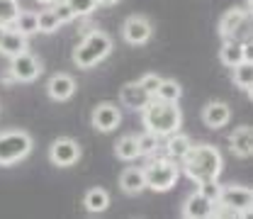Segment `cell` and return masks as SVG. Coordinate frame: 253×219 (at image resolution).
I'll return each mask as SVG.
<instances>
[{
	"mask_svg": "<svg viewBox=\"0 0 253 219\" xmlns=\"http://www.w3.org/2000/svg\"><path fill=\"white\" fill-rule=\"evenodd\" d=\"M37 2H44V5H54V2H59V0H37Z\"/></svg>",
	"mask_w": 253,
	"mask_h": 219,
	"instance_id": "obj_35",
	"label": "cell"
},
{
	"mask_svg": "<svg viewBox=\"0 0 253 219\" xmlns=\"http://www.w3.org/2000/svg\"><path fill=\"white\" fill-rule=\"evenodd\" d=\"M120 188L126 195H139L141 190H146V180H144V171L141 168H126L120 175Z\"/></svg>",
	"mask_w": 253,
	"mask_h": 219,
	"instance_id": "obj_21",
	"label": "cell"
},
{
	"mask_svg": "<svg viewBox=\"0 0 253 219\" xmlns=\"http://www.w3.org/2000/svg\"><path fill=\"white\" fill-rule=\"evenodd\" d=\"M200 192H202L210 202H217V200H219V192H221V185L217 180H205V183H200Z\"/></svg>",
	"mask_w": 253,
	"mask_h": 219,
	"instance_id": "obj_30",
	"label": "cell"
},
{
	"mask_svg": "<svg viewBox=\"0 0 253 219\" xmlns=\"http://www.w3.org/2000/svg\"><path fill=\"white\" fill-rule=\"evenodd\" d=\"M122 122V110L112 102H102L93 110V127L97 131H112Z\"/></svg>",
	"mask_w": 253,
	"mask_h": 219,
	"instance_id": "obj_10",
	"label": "cell"
},
{
	"mask_svg": "<svg viewBox=\"0 0 253 219\" xmlns=\"http://www.w3.org/2000/svg\"><path fill=\"white\" fill-rule=\"evenodd\" d=\"M59 27H61V20L56 17L54 7H49L44 12H37V30L42 32V34H54Z\"/></svg>",
	"mask_w": 253,
	"mask_h": 219,
	"instance_id": "obj_26",
	"label": "cell"
},
{
	"mask_svg": "<svg viewBox=\"0 0 253 219\" xmlns=\"http://www.w3.org/2000/svg\"><path fill=\"white\" fill-rule=\"evenodd\" d=\"M120 0H97V5H117Z\"/></svg>",
	"mask_w": 253,
	"mask_h": 219,
	"instance_id": "obj_34",
	"label": "cell"
},
{
	"mask_svg": "<svg viewBox=\"0 0 253 219\" xmlns=\"http://www.w3.org/2000/svg\"><path fill=\"white\" fill-rule=\"evenodd\" d=\"M136 141H139V154L141 156H151V154H156L161 149V136L154 134V131H149V129L141 136H136Z\"/></svg>",
	"mask_w": 253,
	"mask_h": 219,
	"instance_id": "obj_27",
	"label": "cell"
},
{
	"mask_svg": "<svg viewBox=\"0 0 253 219\" xmlns=\"http://www.w3.org/2000/svg\"><path fill=\"white\" fill-rule=\"evenodd\" d=\"M246 17H249V10H244V7H231V10H226L219 20V34L224 39H231L236 27H239Z\"/></svg>",
	"mask_w": 253,
	"mask_h": 219,
	"instance_id": "obj_19",
	"label": "cell"
},
{
	"mask_svg": "<svg viewBox=\"0 0 253 219\" xmlns=\"http://www.w3.org/2000/svg\"><path fill=\"white\" fill-rule=\"evenodd\" d=\"M49 158H51L54 166L68 168V166L78 163L81 146H78V141H73V139H68V136H61V139H56V141L49 146Z\"/></svg>",
	"mask_w": 253,
	"mask_h": 219,
	"instance_id": "obj_7",
	"label": "cell"
},
{
	"mask_svg": "<svg viewBox=\"0 0 253 219\" xmlns=\"http://www.w3.org/2000/svg\"><path fill=\"white\" fill-rule=\"evenodd\" d=\"M231 78H234V86L241 88L246 95H251L253 90V61L251 59H244L239 66L231 68Z\"/></svg>",
	"mask_w": 253,
	"mask_h": 219,
	"instance_id": "obj_20",
	"label": "cell"
},
{
	"mask_svg": "<svg viewBox=\"0 0 253 219\" xmlns=\"http://www.w3.org/2000/svg\"><path fill=\"white\" fill-rule=\"evenodd\" d=\"M63 2L71 7L73 17H88L97 7V0H63Z\"/></svg>",
	"mask_w": 253,
	"mask_h": 219,
	"instance_id": "obj_29",
	"label": "cell"
},
{
	"mask_svg": "<svg viewBox=\"0 0 253 219\" xmlns=\"http://www.w3.org/2000/svg\"><path fill=\"white\" fill-rule=\"evenodd\" d=\"M10 73L15 76L17 83H32L34 78H39V73H42V63H39V59H37L34 54L22 51V54L12 56Z\"/></svg>",
	"mask_w": 253,
	"mask_h": 219,
	"instance_id": "obj_8",
	"label": "cell"
},
{
	"mask_svg": "<svg viewBox=\"0 0 253 219\" xmlns=\"http://www.w3.org/2000/svg\"><path fill=\"white\" fill-rule=\"evenodd\" d=\"M115 154L120 161H134V158H139V141H136V136L134 134H125L122 139H117V144H115Z\"/></svg>",
	"mask_w": 253,
	"mask_h": 219,
	"instance_id": "obj_23",
	"label": "cell"
},
{
	"mask_svg": "<svg viewBox=\"0 0 253 219\" xmlns=\"http://www.w3.org/2000/svg\"><path fill=\"white\" fill-rule=\"evenodd\" d=\"M54 12H56V17L61 20V25H66V22H71V20H73V12H71V7H68L63 0L54 2Z\"/></svg>",
	"mask_w": 253,
	"mask_h": 219,
	"instance_id": "obj_32",
	"label": "cell"
},
{
	"mask_svg": "<svg viewBox=\"0 0 253 219\" xmlns=\"http://www.w3.org/2000/svg\"><path fill=\"white\" fill-rule=\"evenodd\" d=\"M180 163H183V173L190 180H195L197 185L205 183V180H217L221 168H224V158H221L219 149L212 146V144L190 146Z\"/></svg>",
	"mask_w": 253,
	"mask_h": 219,
	"instance_id": "obj_1",
	"label": "cell"
},
{
	"mask_svg": "<svg viewBox=\"0 0 253 219\" xmlns=\"http://www.w3.org/2000/svg\"><path fill=\"white\" fill-rule=\"evenodd\" d=\"M32 154V136L27 131H0V166L20 163Z\"/></svg>",
	"mask_w": 253,
	"mask_h": 219,
	"instance_id": "obj_5",
	"label": "cell"
},
{
	"mask_svg": "<svg viewBox=\"0 0 253 219\" xmlns=\"http://www.w3.org/2000/svg\"><path fill=\"white\" fill-rule=\"evenodd\" d=\"M120 100H122V105L129 107V110H144V105L151 100V95L134 81V83H126L125 88L120 90Z\"/></svg>",
	"mask_w": 253,
	"mask_h": 219,
	"instance_id": "obj_17",
	"label": "cell"
},
{
	"mask_svg": "<svg viewBox=\"0 0 253 219\" xmlns=\"http://www.w3.org/2000/svg\"><path fill=\"white\" fill-rule=\"evenodd\" d=\"M180 95H183V88H180L178 81H173V78H161V86L156 88L154 97H156V100H163V102H178Z\"/></svg>",
	"mask_w": 253,
	"mask_h": 219,
	"instance_id": "obj_24",
	"label": "cell"
},
{
	"mask_svg": "<svg viewBox=\"0 0 253 219\" xmlns=\"http://www.w3.org/2000/svg\"><path fill=\"white\" fill-rule=\"evenodd\" d=\"M2 34H5V27H2V25H0V39H2Z\"/></svg>",
	"mask_w": 253,
	"mask_h": 219,
	"instance_id": "obj_36",
	"label": "cell"
},
{
	"mask_svg": "<svg viewBox=\"0 0 253 219\" xmlns=\"http://www.w3.org/2000/svg\"><path fill=\"white\" fill-rule=\"evenodd\" d=\"M219 59L224 66L234 68L244 59H251V44H244V42H236V39H226V44L221 46Z\"/></svg>",
	"mask_w": 253,
	"mask_h": 219,
	"instance_id": "obj_11",
	"label": "cell"
},
{
	"mask_svg": "<svg viewBox=\"0 0 253 219\" xmlns=\"http://www.w3.org/2000/svg\"><path fill=\"white\" fill-rule=\"evenodd\" d=\"M180 178V166L178 161H170V158H154L146 168H144V180H146V188L154 190V192H166L170 190Z\"/></svg>",
	"mask_w": 253,
	"mask_h": 219,
	"instance_id": "obj_4",
	"label": "cell"
},
{
	"mask_svg": "<svg viewBox=\"0 0 253 219\" xmlns=\"http://www.w3.org/2000/svg\"><path fill=\"white\" fill-rule=\"evenodd\" d=\"M112 51V39L105 32H90L73 51V63L78 68H93L95 63L107 59Z\"/></svg>",
	"mask_w": 253,
	"mask_h": 219,
	"instance_id": "obj_3",
	"label": "cell"
},
{
	"mask_svg": "<svg viewBox=\"0 0 253 219\" xmlns=\"http://www.w3.org/2000/svg\"><path fill=\"white\" fill-rule=\"evenodd\" d=\"M212 207H214V202H210V200L197 190V192H192L188 200H185V205H183V217L185 219H207V217H212Z\"/></svg>",
	"mask_w": 253,
	"mask_h": 219,
	"instance_id": "obj_12",
	"label": "cell"
},
{
	"mask_svg": "<svg viewBox=\"0 0 253 219\" xmlns=\"http://www.w3.org/2000/svg\"><path fill=\"white\" fill-rule=\"evenodd\" d=\"M141 117H144V127L149 131L158 134L161 139L178 131L180 125H183V110L178 107V102H163V100H156V97H151L144 105Z\"/></svg>",
	"mask_w": 253,
	"mask_h": 219,
	"instance_id": "obj_2",
	"label": "cell"
},
{
	"mask_svg": "<svg viewBox=\"0 0 253 219\" xmlns=\"http://www.w3.org/2000/svg\"><path fill=\"white\" fill-rule=\"evenodd\" d=\"M168 141H166V156L170 158V161H183V156L188 154V149L192 146V141H190L188 134H180V131H173V134H168L166 136Z\"/></svg>",
	"mask_w": 253,
	"mask_h": 219,
	"instance_id": "obj_18",
	"label": "cell"
},
{
	"mask_svg": "<svg viewBox=\"0 0 253 219\" xmlns=\"http://www.w3.org/2000/svg\"><path fill=\"white\" fill-rule=\"evenodd\" d=\"M217 202L221 207L236 212V217H249L253 207V190L244 188V185H226V188H221Z\"/></svg>",
	"mask_w": 253,
	"mask_h": 219,
	"instance_id": "obj_6",
	"label": "cell"
},
{
	"mask_svg": "<svg viewBox=\"0 0 253 219\" xmlns=\"http://www.w3.org/2000/svg\"><path fill=\"white\" fill-rule=\"evenodd\" d=\"M46 93H49L51 100H56V102L68 100L71 95L76 93V81H73V76H68V73L51 76V81H49V86H46Z\"/></svg>",
	"mask_w": 253,
	"mask_h": 219,
	"instance_id": "obj_14",
	"label": "cell"
},
{
	"mask_svg": "<svg viewBox=\"0 0 253 219\" xmlns=\"http://www.w3.org/2000/svg\"><path fill=\"white\" fill-rule=\"evenodd\" d=\"M229 146H231L234 156L251 158V154H253V129L251 127H239V129L231 134Z\"/></svg>",
	"mask_w": 253,
	"mask_h": 219,
	"instance_id": "obj_15",
	"label": "cell"
},
{
	"mask_svg": "<svg viewBox=\"0 0 253 219\" xmlns=\"http://www.w3.org/2000/svg\"><path fill=\"white\" fill-rule=\"evenodd\" d=\"M151 22L146 20V17H141V15H131V17H126L125 20V27H122V34H125V39L129 44H134V46H139V44H146L149 39H151Z\"/></svg>",
	"mask_w": 253,
	"mask_h": 219,
	"instance_id": "obj_9",
	"label": "cell"
},
{
	"mask_svg": "<svg viewBox=\"0 0 253 219\" xmlns=\"http://www.w3.org/2000/svg\"><path fill=\"white\" fill-rule=\"evenodd\" d=\"M17 12H20V2L17 0H0V25L2 27H12Z\"/></svg>",
	"mask_w": 253,
	"mask_h": 219,
	"instance_id": "obj_28",
	"label": "cell"
},
{
	"mask_svg": "<svg viewBox=\"0 0 253 219\" xmlns=\"http://www.w3.org/2000/svg\"><path fill=\"white\" fill-rule=\"evenodd\" d=\"M12 27L17 32H22L25 37H30V34H37V12H32V10H20L17 12V17H15V22H12Z\"/></svg>",
	"mask_w": 253,
	"mask_h": 219,
	"instance_id": "obj_25",
	"label": "cell"
},
{
	"mask_svg": "<svg viewBox=\"0 0 253 219\" xmlns=\"http://www.w3.org/2000/svg\"><path fill=\"white\" fill-rule=\"evenodd\" d=\"M136 83H139V86H141V88H144L146 93H149L151 97H154V93H156V88L161 86V76H156V73H146V76H141V78H139Z\"/></svg>",
	"mask_w": 253,
	"mask_h": 219,
	"instance_id": "obj_31",
	"label": "cell"
},
{
	"mask_svg": "<svg viewBox=\"0 0 253 219\" xmlns=\"http://www.w3.org/2000/svg\"><path fill=\"white\" fill-rule=\"evenodd\" d=\"M229 117H231L229 105H226V102H219V100L207 102L205 110H202V122L210 127V129H219V127H224L229 122Z\"/></svg>",
	"mask_w": 253,
	"mask_h": 219,
	"instance_id": "obj_13",
	"label": "cell"
},
{
	"mask_svg": "<svg viewBox=\"0 0 253 219\" xmlns=\"http://www.w3.org/2000/svg\"><path fill=\"white\" fill-rule=\"evenodd\" d=\"M0 81H2V83H17V81H15V76H12L10 71H7V73H2V76H0Z\"/></svg>",
	"mask_w": 253,
	"mask_h": 219,
	"instance_id": "obj_33",
	"label": "cell"
},
{
	"mask_svg": "<svg viewBox=\"0 0 253 219\" xmlns=\"http://www.w3.org/2000/svg\"><path fill=\"white\" fill-rule=\"evenodd\" d=\"M0 51L5 54V56H17V54H22V51H27V37L22 34V32H17L15 27L10 30V27H5V34H2V39H0Z\"/></svg>",
	"mask_w": 253,
	"mask_h": 219,
	"instance_id": "obj_16",
	"label": "cell"
},
{
	"mask_svg": "<svg viewBox=\"0 0 253 219\" xmlns=\"http://www.w3.org/2000/svg\"><path fill=\"white\" fill-rule=\"evenodd\" d=\"M83 205H85V210L88 212H105L107 207H110V192L105 188H90L85 192V197H83Z\"/></svg>",
	"mask_w": 253,
	"mask_h": 219,
	"instance_id": "obj_22",
	"label": "cell"
}]
</instances>
